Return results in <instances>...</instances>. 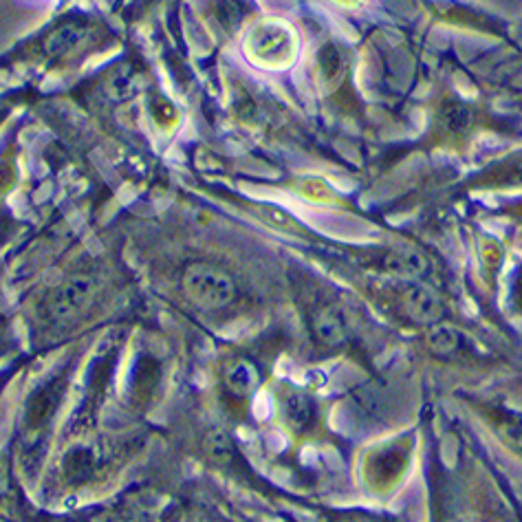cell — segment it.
Returning <instances> with one entry per match:
<instances>
[{"mask_svg":"<svg viewBox=\"0 0 522 522\" xmlns=\"http://www.w3.org/2000/svg\"><path fill=\"white\" fill-rule=\"evenodd\" d=\"M183 291L201 309H223L236 296V285L230 274L210 263H194L183 274Z\"/></svg>","mask_w":522,"mask_h":522,"instance_id":"obj_1","label":"cell"},{"mask_svg":"<svg viewBox=\"0 0 522 522\" xmlns=\"http://www.w3.org/2000/svg\"><path fill=\"white\" fill-rule=\"evenodd\" d=\"M401 309L412 322L421 326H432L445 320V304L439 293L419 280H406V287L401 291Z\"/></svg>","mask_w":522,"mask_h":522,"instance_id":"obj_2","label":"cell"},{"mask_svg":"<svg viewBox=\"0 0 522 522\" xmlns=\"http://www.w3.org/2000/svg\"><path fill=\"white\" fill-rule=\"evenodd\" d=\"M311 326L315 340L326 348H337L346 344L348 335H351L346 313L337 307V304H324V307L315 311Z\"/></svg>","mask_w":522,"mask_h":522,"instance_id":"obj_3","label":"cell"},{"mask_svg":"<svg viewBox=\"0 0 522 522\" xmlns=\"http://www.w3.org/2000/svg\"><path fill=\"white\" fill-rule=\"evenodd\" d=\"M93 293V280L86 276H78L69 280L56 296L51 300V313L56 318H71V315L84 309V304L89 302Z\"/></svg>","mask_w":522,"mask_h":522,"instance_id":"obj_4","label":"cell"},{"mask_svg":"<svg viewBox=\"0 0 522 522\" xmlns=\"http://www.w3.org/2000/svg\"><path fill=\"white\" fill-rule=\"evenodd\" d=\"M315 419V404L307 393L291 390L282 397V421L291 432H304Z\"/></svg>","mask_w":522,"mask_h":522,"instance_id":"obj_5","label":"cell"},{"mask_svg":"<svg viewBox=\"0 0 522 522\" xmlns=\"http://www.w3.org/2000/svg\"><path fill=\"white\" fill-rule=\"evenodd\" d=\"M426 346L428 351L434 357H441V360H448L456 351H459L461 346V333L454 329L452 324L448 322H437L428 326V333H426Z\"/></svg>","mask_w":522,"mask_h":522,"instance_id":"obj_6","label":"cell"},{"mask_svg":"<svg viewBox=\"0 0 522 522\" xmlns=\"http://www.w3.org/2000/svg\"><path fill=\"white\" fill-rule=\"evenodd\" d=\"M388 267L401 278L419 280L428 271V260L415 247H397L395 252L388 256Z\"/></svg>","mask_w":522,"mask_h":522,"instance_id":"obj_7","label":"cell"},{"mask_svg":"<svg viewBox=\"0 0 522 522\" xmlns=\"http://www.w3.org/2000/svg\"><path fill=\"white\" fill-rule=\"evenodd\" d=\"M225 382H227V388H230L234 395L245 397L258 386L260 377H258L256 368L249 362H236L234 366L227 368Z\"/></svg>","mask_w":522,"mask_h":522,"instance_id":"obj_8","label":"cell"},{"mask_svg":"<svg viewBox=\"0 0 522 522\" xmlns=\"http://www.w3.org/2000/svg\"><path fill=\"white\" fill-rule=\"evenodd\" d=\"M494 426L507 445L522 450V415L514 410H498L494 415Z\"/></svg>","mask_w":522,"mask_h":522,"instance_id":"obj_9","label":"cell"},{"mask_svg":"<svg viewBox=\"0 0 522 522\" xmlns=\"http://www.w3.org/2000/svg\"><path fill=\"white\" fill-rule=\"evenodd\" d=\"M82 36H84V29H80L78 25H67V27H62L60 31H56V34L51 36L49 47L56 53L69 51V49H73L75 45H78V42L82 40Z\"/></svg>","mask_w":522,"mask_h":522,"instance_id":"obj_10","label":"cell"},{"mask_svg":"<svg viewBox=\"0 0 522 522\" xmlns=\"http://www.w3.org/2000/svg\"><path fill=\"white\" fill-rule=\"evenodd\" d=\"M210 450H212V454L216 456V459H221V461L232 459V454H234L232 441L227 439L225 434H221V432H216V434H212V437H210Z\"/></svg>","mask_w":522,"mask_h":522,"instance_id":"obj_11","label":"cell"},{"mask_svg":"<svg viewBox=\"0 0 522 522\" xmlns=\"http://www.w3.org/2000/svg\"><path fill=\"white\" fill-rule=\"evenodd\" d=\"M333 522H379L371 514H364V511H351V514L337 516Z\"/></svg>","mask_w":522,"mask_h":522,"instance_id":"obj_12","label":"cell"},{"mask_svg":"<svg viewBox=\"0 0 522 522\" xmlns=\"http://www.w3.org/2000/svg\"><path fill=\"white\" fill-rule=\"evenodd\" d=\"M95 522H119V520L113 518V516H102V518H97Z\"/></svg>","mask_w":522,"mask_h":522,"instance_id":"obj_13","label":"cell"},{"mask_svg":"<svg viewBox=\"0 0 522 522\" xmlns=\"http://www.w3.org/2000/svg\"><path fill=\"white\" fill-rule=\"evenodd\" d=\"M450 522H463V520H459V518H456V520H450Z\"/></svg>","mask_w":522,"mask_h":522,"instance_id":"obj_14","label":"cell"}]
</instances>
